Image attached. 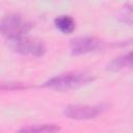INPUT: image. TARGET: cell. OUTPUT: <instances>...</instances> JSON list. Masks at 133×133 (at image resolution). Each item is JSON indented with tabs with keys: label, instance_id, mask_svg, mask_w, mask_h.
<instances>
[{
	"label": "cell",
	"instance_id": "5b68a950",
	"mask_svg": "<svg viewBox=\"0 0 133 133\" xmlns=\"http://www.w3.org/2000/svg\"><path fill=\"white\" fill-rule=\"evenodd\" d=\"M101 112L99 107L88 106V105H69L64 108V115L65 117L72 119H89L96 117Z\"/></svg>",
	"mask_w": 133,
	"mask_h": 133
},
{
	"label": "cell",
	"instance_id": "7a4b0ae2",
	"mask_svg": "<svg viewBox=\"0 0 133 133\" xmlns=\"http://www.w3.org/2000/svg\"><path fill=\"white\" fill-rule=\"evenodd\" d=\"M1 33L7 39H14L25 36L31 29V24L28 20L19 15H7L1 20Z\"/></svg>",
	"mask_w": 133,
	"mask_h": 133
},
{
	"label": "cell",
	"instance_id": "ba28073f",
	"mask_svg": "<svg viewBox=\"0 0 133 133\" xmlns=\"http://www.w3.org/2000/svg\"><path fill=\"white\" fill-rule=\"evenodd\" d=\"M59 131V127L52 125V124H43V125H34V126H29V127H25L23 129L20 130V132H31V133H35V132H56Z\"/></svg>",
	"mask_w": 133,
	"mask_h": 133
},
{
	"label": "cell",
	"instance_id": "3957f363",
	"mask_svg": "<svg viewBox=\"0 0 133 133\" xmlns=\"http://www.w3.org/2000/svg\"><path fill=\"white\" fill-rule=\"evenodd\" d=\"M9 47L23 55H30V56H42L46 52V46L45 44L36 38L22 36L14 39H7Z\"/></svg>",
	"mask_w": 133,
	"mask_h": 133
},
{
	"label": "cell",
	"instance_id": "277c9868",
	"mask_svg": "<svg viewBox=\"0 0 133 133\" xmlns=\"http://www.w3.org/2000/svg\"><path fill=\"white\" fill-rule=\"evenodd\" d=\"M102 42L92 36H79L75 37L70 43V49L71 52L75 55L79 54H85L91 51H95L99 48H101Z\"/></svg>",
	"mask_w": 133,
	"mask_h": 133
},
{
	"label": "cell",
	"instance_id": "8992f818",
	"mask_svg": "<svg viewBox=\"0 0 133 133\" xmlns=\"http://www.w3.org/2000/svg\"><path fill=\"white\" fill-rule=\"evenodd\" d=\"M55 26L62 33H72L75 29V21L70 16H60L55 19Z\"/></svg>",
	"mask_w": 133,
	"mask_h": 133
},
{
	"label": "cell",
	"instance_id": "52a82bcc",
	"mask_svg": "<svg viewBox=\"0 0 133 133\" xmlns=\"http://www.w3.org/2000/svg\"><path fill=\"white\" fill-rule=\"evenodd\" d=\"M133 66V51L121 56L116 59H114L110 64H109V69L113 70V71H118L125 68H132Z\"/></svg>",
	"mask_w": 133,
	"mask_h": 133
},
{
	"label": "cell",
	"instance_id": "6da1fadb",
	"mask_svg": "<svg viewBox=\"0 0 133 133\" xmlns=\"http://www.w3.org/2000/svg\"><path fill=\"white\" fill-rule=\"evenodd\" d=\"M90 81H92V77L90 75L83 72H72L51 78L45 83V86L51 89L65 91L78 88L82 85L87 84Z\"/></svg>",
	"mask_w": 133,
	"mask_h": 133
},
{
	"label": "cell",
	"instance_id": "9c48e42d",
	"mask_svg": "<svg viewBox=\"0 0 133 133\" xmlns=\"http://www.w3.org/2000/svg\"><path fill=\"white\" fill-rule=\"evenodd\" d=\"M22 88H26V85H23L22 83H18V82H7V86L2 87V89H22Z\"/></svg>",
	"mask_w": 133,
	"mask_h": 133
}]
</instances>
